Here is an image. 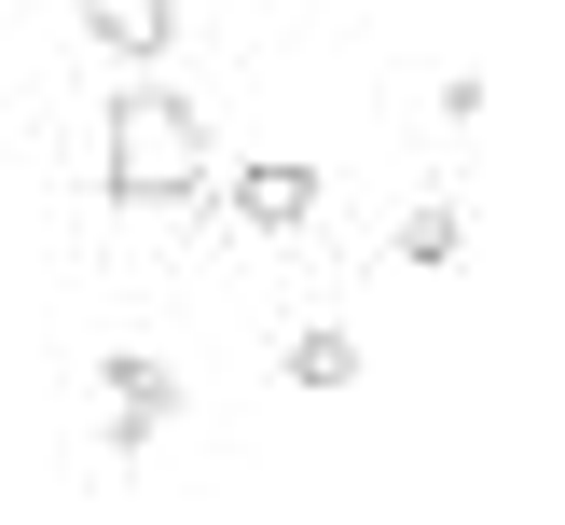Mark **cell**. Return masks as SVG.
Instances as JSON below:
<instances>
[{
  "instance_id": "cell-2",
  "label": "cell",
  "mask_w": 565,
  "mask_h": 525,
  "mask_svg": "<svg viewBox=\"0 0 565 525\" xmlns=\"http://www.w3.org/2000/svg\"><path fill=\"white\" fill-rule=\"evenodd\" d=\"M221 221H248V235H303V221H318V166H303V153H248L235 180H221Z\"/></svg>"
},
{
  "instance_id": "cell-5",
  "label": "cell",
  "mask_w": 565,
  "mask_h": 525,
  "mask_svg": "<svg viewBox=\"0 0 565 525\" xmlns=\"http://www.w3.org/2000/svg\"><path fill=\"white\" fill-rule=\"evenodd\" d=\"M456 249H469V221H456V193H428V208H401V263H456Z\"/></svg>"
},
{
  "instance_id": "cell-3",
  "label": "cell",
  "mask_w": 565,
  "mask_h": 525,
  "mask_svg": "<svg viewBox=\"0 0 565 525\" xmlns=\"http://www.w3.org/2000/svg\"><path fill=\"white\" fill-rule=\"evenodd\" d=\"M83 42L125 55V70H166V42H180V0H83Z\"/></svg>"
},
{
  "instance_id": "cell-6",
  "label": "cell",
  "mask_w": 565,
  "mask_h": 525,
  "mask_svg": "<svg viewBox=\"0 0 565 525\" xmlns=\"http://www.w3.org/2000/svg\"><path fill=\"white\" fill-rule=\"evenodd\" d=\"M428 111H441V125L469 138V125H483V70H441V83H428Z\"/></svg>"
},
{
  "instance_id": "cell-1",
  "label": "cell",
  "mask_w": 565,
  "mask_h": 525,
  "mask_svg": "<svg viewBox=\"0 0 565 525\" xmlns=\"http://www.w3.org/2000/svg\"><path fill=\"white\" fill-rule=\"evenodd\" d=\"M97 193H110V208H207V193H221L207 111H193L166 70H125V97L97 111Z\"/></svg>"
},
{
  "instance_id": "cell-4",
  "label": "cell",
  "mask_w": 565,
  "mask_h": 525,
  "mask_svg": "<svg viewBox=\"0 0 565 525\" xmlns=\"http://www.w3.org/2000/svg\"><path fill=\"white\" fill-rule=\"evenodd\" d=\"M276 374H290V387H318V401H331V387H359V332H290V346H276Z\"/></svg>"
}]
</instances>
